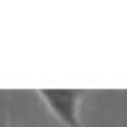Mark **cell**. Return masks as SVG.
I'll use <instances>...</instances> for the list:
<instances>
[{
	"instance_id": "cell-1",
	"label": "cell",
	"mask_w": 127,
	"mask_h": 127,
	"mask_svg": "<svg viewBox=\"0 0 127 127\" xmlns=\"http://www.w3.org/2000/svg\"><path fill=\"white\" fill-rule=\"evenodd\" d=\"M40 102L47 106L51 114L66 127H81L78 108L83 102V91H68V89H42L38 91Z\"/></svg>"
}]
</instances>
